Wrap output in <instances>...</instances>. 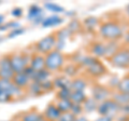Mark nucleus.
<instances>
[{
    "instance_id": "412c9836",
    "label": "nucleus",
    "mask_w": 129,
    "mask_h": 121,
    "mask_svg": "<svg viewBox=\"0 0 129 121\" xmlns=\"http://www.w3.org/2000/svg\"><path fill=\"white\" fill-rule=\"evenodd\" d=\"M87 96L86 94L82 91H75V92H71V95H70V100L73 104H79V105H82L84 102L86 100Z\"/></svg>"
},
{
    "instance_id": "f8f14e48",
    "label": "nucleus",
    "mask_w": 129,
    "mask_h": 121,
    "mask_svg": "<svg viewBox=\"0 0 129 121\" xmlns=\"http://www.w3.org/2000/svg\"><path fill=\"white\" fill-rule=\"evenodd\" d=\"M12 82L21 90L26 91V89L31 82V79L23 71V72H18V74H14L13 78H12Z\"/></svg>"
},
{
    "instance_id": "2eb2a0df",
    "label": "nucleus",
    "mask_w": 129,
    "mask_h": 121,
    "mask_svg": "<svg viewBox=\"0 0 129 121\" xmlns=\"http://www.w3.org/2000/svg\"><path fill=\"white\" fill-rule=\"evenodd\" d=\"M87 80L85 78H82V77H78V78H74L73 80H71V83H70V90L72 92H75V91H82L84 92V90L87 88Z\"/></svg>"
},
{
    "instance_id": "f704fd0d",
    "label": "nucleus",
    "mask_w": 129,
    "mask_h": 121,
    "mask_svg": "<svg viewBox=\"0 0 129 121\" xmlns=\"http://www.w3.org/2000/svg\"><path fill=\"white\" fill-rule=\"evenodd\" d=\"M5 18H6V16H5V15L0 14V26H2L3 22H5Z\"/></svg>"
},
{
    "instance_id": "4be33fe9",
    "label": "nucleus",
    "mask_w": 129,
    "mask_h": 121,
    "mask_svg": "<svg viewBox=\"0 0 129 121\" xmlns=\"http://www.w3.org/2000/svg\"><path fill=\"white\" fill-rule=\"evenodd\" d=\"M116 89H117V92H119V93L129 94V75L125 76L123 79L119 80Z\"/></svg>"
},
{
    "instance_id": "20e7f679",
    "label": "nucleus",
    "mask_w": 129,
    "mask_h": 121,
    "mask_svg": "<svg viewBox=\"0 0 129 121\" xmlns=\"http://www.w3.org/2000/svg\"><path fill=\"white\" fill-rule=\"evenodd\" d=\"M56 44H57V39H56L55 33H52L45 37L41 38L35 43V52L39 54L46 55L53 50L56 49Z\"/></svg>"
},
{
    "instance_id": "f03ea898",
    "label": "nucleus",
    "mask_w": 129,
    "mask_h": 121,
    "mask_svg": "<svg viewBox=\"0 0 129 121\" xmlns=\"http://www.w3.org/2000/svg\"><path fill=\"white\" fill-rule=\"evenodd\" d=\"M44 63H45V69L52 72H57L62 70L66 64V56L59 50H53L46 55H44Z\"/></svg>"
},
{
    "instance_id": "ddd939ff",
    "label": "nucleus",
    "mask_w": 129,
    "mask_h": 121,
    "mask_svg": "<svg viewBox=\"0 0 129 121\" xmlns=\"http://www.w3.org/2000/svg\"><path fill=\"white\" fill-rule=\"evenodd\" d=\"M29 66L34 69L35 71H40L45 69V63H44V55L39 54L37 52L31 53V58Z\"/></svg>"
},
{
    "instance_id": "bb28decb",
    "label": "nucleus",
    "mask_w": 129,
    "mask_h": 121,
    "mask_svg": "<svg viewBox=\"0 0 129 121\" xmlns=\"http://www.w3.org/2000/svg\"><path fill=\"white\" fill-rule=\"evenodd\" d=\"M44 7H45L47 10H50L52 12H56V13H61V12H63V10H64L62 7L56 5V3H52V2L44 3Z\"/></svg>"
},
{
    "instance_id": "4468645a",
    "label": "nucleus",
    "mask_w": 129,
    "mask_h": 121,
    "mask_svg": "<svg viewBox=\"0 0 129 121\" xmlns=\"http://www.w3.org/2000/svg\"><path fill=\"white\" fill-rule=\"evenodd\" d=\"M42 118H43L42 112H40L34 108V109H30L26 112H23L19 121H40Z\"/></svg>"
},
{
    "instance_id": "5701e85b",
    "label": "nucleus",
    "mask_w": 129,
    "mask_h": 121,
    "mask_svg": "<svg viewBox=\"0 0 129 121\" xmlns=\"http://www.w3.org/2000/svg\"><path fill=\"white\" fill-rule=\"evenodd\" d=\"M112 98L118 104V106H127V105H129V94L117 92L112 96Z\"/></svg>"
},
{
    "instance_id": "a19ab883",
    "label": "nucleus",
    "mask_w": 129,
    "mask_h": 121,
    "mask_svg": "<svg viewBox=\"0 0 129 121\" xmlns=\"http://www.w3.org/2000/svg\"><path fill=\"white\" fill-rule=\"evenodd\" d=\"M0 93H1V91H0Z\"/></svg>"
},
{
    "instance_id": "c85d7f7f",
    "label": "nucleus",
    "mask_w": 129,
    "mask_h": 121,
    "mask_svg": "<svg viewBox=\"0 0 129 121\" xmlns=\"http://www.w3.org/2000/svg\"><path fill=\"white\" fill-rule=\"evenodd\" d=\"M83 111V106L82 105H79V104H73L71 107V110L70 112H72L75 117H79Z\"/></svg>"
},
{
    "instance_id": "e433bc0d",
    "label": "nucleus",
    "mask_w": 129,
    "mask_h": 121,
    "mask_svg": "<svg viewBox=\"0 0 129 121\" xmlns=\"http://www.w3.org/2000/svg\"><path fill=\"white\" fill-rule=\"evenodd\" d=\"M125 11H126V13H127V15H128V16H129V5L126 7V10H125Z\"/></svg>"
},
{
    "instance_id": "72a5a7b5",
    "label": "nucleus",
    "mask_w": 129,
    "mask_h": 121,
    "mask_svg": "<svg viewBox=\"0 0 129 121\" xmlns=\"http://www.w3.org/2000/svg\"><path fill=\"white\" fill-rule=\"evenodd\" d=\"M74 121H89L86 117H83V116H79V117H76L75 120Z\"/></svg>"
},
{
    "instance_id": "c756f323",
    "label": "nucleus",
    "mask_w": 129,
    "mask_h": 121,
    "mask_svg": "<svg viewBox=\"0 0 129 121\" xmlns=\"http://www.w3.org/2000/svg\"><path fill=\"white\" fill-rule=\"evenodd\" d=\"M98 24V19L96 17H86V19L84 21V25L86 27H94Z\"/></svg>"
},
{
    "instance_id": "473e14b6",
    "label": "nucleus",
    "mask_w": 129,
    "mask_h": 121,
    "mask_svg": "<svg viewBox=\"0 0 129 121\" xmlns=\"http://www.w3.org/2000/svg\"><path fill=\"white\" fill-rule=\"evenodd\" d=\"M95 121H113V119L110 118V117H107V116H100L99 118H97Z\"/></svg>"
},
{
    "instance_id": "a211bd4d",
    "label": "nucleus",
    "mask_w": 129,
    "mask_h": 121,
    "mask_svg": "<svg viewBox=\"0 0 129 121\" xmlns=\"http://www.w3.org/2000/svg\"><path fill=\"white\" fill-rule=\"evenodd\" d=\"M43 14V10L42 8H40L39 6H31L28 10V19L31 21H37V18H41Z\"/></svg>"
},
{
    "instance_id": "0eeeda50",
    "label": "nucleus",
    "mask_w": 129,
    "mask_h": 121,
    "mask_svg": "<svg viewBox=\"0 0 129 121\" xmlns=\"http://www.w3.org/2000/svg\"><path fill=\"white\" fill-rule=\"evenodd\" d=\"M0 91L8 94L13 100L15 98H19L25 92L24 90H21L19 88L16 87L12 82V80H8V79H0Z\"/></svg>"
},
{
    "instance_id": "7c9ffc66",
    "label": "nucleus",
    "mask_w": 129,
    "mask_h": 121,
    "mask_svg": "<svg viewBox=\"0 0 129 121\" xmlns=\"http://www.w3.org/2000/svg\"><path fill=\"white\" fill-rule=\"evenodd\" d=\"M11 14L13 15L14 17H19V16H21V15L23 14V10H22V9H19V8H15L14 10H12Z\"/></svg>"
},
{
    "instance_id": "f257e3e1",
    "label": "nucleus",
    "mask_w": 129,
    "mask_h": 121,
    "mask_svg": "<svg viewBox=\"0 0 129 121\" xmlns=\"http://www.w3.org/2000/svg\"><path fill=\"white\" fill-rule=\"evenodd\" d=\"M99 34L106 41H118L123 38V28L117 22L108 21L100 25Z\"/></svg>"
},
{
    "instance_id": "9d476101",
    "label": "nucleus",
    "mask_w": 129,
    "mask_h": 121,
    "mask_svg": "<svg viewBox=\"0 0 129 121\" xmlns=\"http://www.w3.org/2000/svg\"><path fill=\"white\" fill-rule=\"evenodd\" d=\"M91 97L99 104L103 100L111 98V91L106 87L95 86L91 90Z\"/></svg>"
},
{
    "instance_id": "6ab92c4d",
    "label": "nucleus",
    "mask_w": 129,
    "mask_h": 121,
    "mask_svg": "<svg viewBox=\"0 0 129 121\" xmlns=\"http://www.w3.org/2000/svg\"><path fill=\"white\" fill-rule=\"evenodd\" d=\"M25 92H27V93H29L31 95H41L44 93L43 90H42L41 83L36 82V81H31Z\"/></svg>"
},
{
    "instance_id": "393cba45",
    "label": "nucleus",
    "mask_w": 129,
    "mask_h": 121,
    "mask_svg": "<svg viewBox=\"0 0 129 121\" xmlns=\"http://www.w3.org/2000/svg\"><path fill=\"white\" fill-rule=\"evenodd\" d=\"M81 23L80 21H78V19H72V21L69 23V25H68V30L70 31V33H78V31L81 30Z\"/></svg>"
},
{
    "instance_id": "39448f33",
    "label": "nucleus",
    "mask_w": 129,
    "mask_h": 121,
    "mask_svg": "<svg viewBox=\"0 0 129 121\" xmlns=\"http://www.w3.org/2000/svg\"><path fill=\"white\" fill-rule=\"evenodd\" d=\"M97 110L100 114V116H107L110 117V118H114V117L119 114V106L118 104L115 102L112 97L106 99L103 102L98 104V107H97Z\"/></svg>"
},
{
    "instance_id": "6e6552de",
    "label": "nucleus",
    "mask_w": 129,
    "mask_h": 121,
    "mask_svg": "<svg viewBox=\"0 0 129 121\" xmlns=\"http://www.w3.org/2000/svg\"><path fill=\"white\" fill-rule=\"evenodd\" d=\"M14 71L12 69L9 54H3L0 56V79L12 80Z\"/></svg>"
},
{
    "instance_id": "dca6fc26",
    "label": "nucleus",
    "mask_w": 129,
    "mask_h": 121,
    "mask_svg": "<svg viewBox=\"0 0 129 121\" xmlns=\"http://www.w3.org/2000/svg\"><path fill=\"white\" fill-rule=\"evenodd\" d=\"M53 82V87L58 89V90H61V89H70V83H71V79H69L66 76L63 77H57L52 80Z\"/></svg>"
},
{
    "instance_id": "9b49d317",
    "label": "nucleus",
    "mask_w": 129,
    "mask_h": 121,
    "mask_svg": "<svg viewBox=\"0 0 129 121\" xmlns=\"http://www.w3.org/2000/svg\"><path fill=\"white\" fill-rule=\"evenodd\" d=\"M42 115L44 117V119H46L47 121H58L61 112L57 108L56 104L52 102L46 106V108L42 112Z\"/></svg>"
},
{
    "instance_id": "ea45409f",
    "label": "nucleus",
    "mask_w": 129,
    "mask_h": 121,
    "mask_svg": "<svg viewBox=\"0 0 129 121\" xmlns=\"http://www.w3.org/2000/svg\"><path fill=\"white\" fill-rule=\"evenodd\" d=\"M127 121H129V117H128V118H127Z\"/></svg>"
},
{
    "instance_id": "4c0bfd02",
    "label": "nucleus",
    "mask_w": 129,
    "mask_h": 121,
    "mask_svg": "<svg viewBox=\"0 0 129 121\" xmlns=\"http://www.w3.org/2000/svg\"><path fill=\"white\" fill-rule=\"evenodd\" d=\"M40 121H47V120H46V119H44V117H43V118H42L41 120H40Z\"/></svg>"
},
{
    "instance_id": "c9c22d12",
    "label": "nucleus",
    "mask_w": 129,
    "mask_h": 121,
    "mask_svg": "<svg viewBox=\"0 0 129 121\" xmlns=\"http://www.w3.org/2000/svg\"><path fill=\"white\" fill-rule=\"evenodd\" d=\"M125 39H126V43H129V33H127L126 35H125Z\"/></svg>"
},
{
    "instance_id": "7ed1b4c3",
    "label": "nucleus",
    "mask_w": 129,
    "mask_h": 121,
    "mask_svg": "<svg viewBox=\"0 0 129 121\" xmlns=\"http://www.w3.org/2000/svg\"><path fill=\"white\" fill-rule=\"evenodd\" d=\"M9 57L14 74H18V72H23L27 66H29L31 54H28L23 51L13 52V53H9Z\"/></svg>"
},
{
    "instance_id": "aec40b11",
    "label": "nucleus",
    "mask_w": 129,
    "mask_h": 121,
    "mask_svg": "<svg viewBox=\"0 0 129 121\" xmlns=\"http://www.w3.org/2000/svg\"><path fill=\"white\" fill-rule=\"evenodd\" d=\"M56 106H57V108L60 110V112H68L71 110V107L72 105H73V103L71 102L70 99H56Z\"/></svg>"
},
{
    "instance_id": "58836bf2",
    "label": "nucleus",
    "mask_w": 129,
    "mask_h": 121,
    "mask_svg": "<svg viewBox=\"0 0 129 121\" xmlns=\"http://www.w3.org/2000/svg\"><path fill=\"white\" fill-rule=\"evenodd\" d=\"M1 40H2V38H1V37H0V41H1Z\"/></svg>"
},
{
    "instance_id": "1a4fd4ad",
    "label": "nucleus",
    "mask_w": 129,
    "mask_h": 121,
    "mask_svg": "<svg viewBox=\"0 0 129 121\" xmlns=\"http://www.w3.org/2000/svg\"><path fill=\"white\" fill-rule=\"evenodd\" d=\"M86 72L90 77L99 78L107 74V68L103 65L102 62H100L98 58H96L89 66L86 67Z\"/></svg>"
},
{
    "instance_id": "f3484780",
    "label": "nucleus",
    "mask_w": 129,
    "mask_h": 121,
    "mask_svg": "<svg viewBox=\"0 0 129 121\" xmlns=\"http://www.w3.org/2000/svg\"><path fill=\"white\" fill-rule=\"evenodd\" d=\"M62 23V18L58 15H51L48 17L42 19V26L43 27H52V26H58Z\"/></svg>"
},
{
    "instance_id": "b1692460",
    "label": "nucleus",
    "mask_w": 129,
    "mask_h": 121,
    "mask_svg": "<svg viewBox=\"0 0 129 121\" xmlns=\"http://www.w3.org/2000/svg\"><path fill=\"white\" fill-rule=\"evenodd\" d=\"M82 106H83V110L94 111L97 109V107H98V103H97L92 97H87L85 102L82 104Z\"/></svg>"
},
{
    "instance_id": "cd10ccee",
    "label": "nucleus",
    "mask_w": 129,
    "mask_h": 121,
    "mask_svg": "<svg viewBox=\"0 0 129 121\" xmlns=\"http://www.w3.org/2000/svg\"><path fill=\"white\" fill-rule=\"evenodd\" d=\"M76 117L72 114V112L68 111V112H62L61 115H60L58 121H74Z\"/></svg>"
},
{
    "instance_id": "423d86ee",
    "label": "nucleus",
    "mask_w": 129,
    "mask_h": 121,
    "mask_svg": "<svg viewBox=\"0 0 129 121\" xmlns=\"http://www.w3.org/2000/svg\"><path fill=\"white\" fill-rule=\"evenodd\" d=\"M110 62L114 67L128 68L129 67V49L128 48L119 49L116 53H114L110 57Z\"/></svg>"
},
{
    "instance_id": "2f4dec72",
    "label": "nucleus",
    "mask_w": 129,
    "mask_h": 121,
    "mask_svg": "<svg viewBox=\"0 0 129 121\" xmlns=\"http://www.w3.org/2000/svg\"><path fill=\"white\" fill-rule=\"evenodd\" d=\"M23 29H21V28H16V29H14L12 33L9 35V37H16L17 35H19V34H22L23 33Z\"/></svg>"
},
{
    "instance_id": "a878e982",
    "label": "nucleus",
    "mask_w": 129,
    "mask_h": 121,
    "mask_svg": "<svg viewBox=\"0 0 129 121\" xmlns=\"http://www.w3.org/2000/svg\"><path fill=\"white\" fill-rule=\"evenodd\" d=\"M71 92L72 91L70 89H61V90H58L56 98L57 99H70Z\"/></svg>"
}]
</instances>
